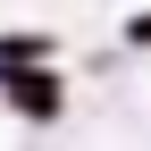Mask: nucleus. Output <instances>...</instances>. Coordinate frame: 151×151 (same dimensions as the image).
<instances>
[{
  "label": "nucleus",
  "instance_id": "3",
  "mask_svg": "<svg viewBox=\"0 0 151 151\" xmlns=\"http://www.w3.org/2000/svg\"><path fill=\"white\" fill-rule=\"evenodd\" d=\"M126 50H151V9H134V17H126Z\"/></svg>",
  "mask_w": 151,
  "mask_h": 151
},
{
  "label": "nucleus",
  "instance_id": "1",
  "mask_svg": "<svg viewBox=\"0 0 151 151\" xmlns=\"http://www.w3.org/2000/svg\"><path fill=\"white\" fill-rule=\"evenodd\" d=\"M0 109H9L17 126H59V118H67V76H59V67L0 76Z\"/></svg>",
  "mask_w": 151,
  "mask_h": 151
},
{
  "label": "nucleus",
  "instance_id": "2",
  "mask_svg": "<svg viewBox=\"0 0 151 151\" xmlns=\"http://www.w3.org/2000/svg\"><path fill=\"white\" fill-rule=\"evenodd\" d=\"M25 67H59V34H0V76Z\"/></svg>",
  "mask_w": 151,
  "mask_h": 151
}]
</instances>
